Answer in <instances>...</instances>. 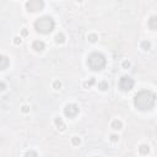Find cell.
<instances>
[{
  "instance_id": "9a60e30c",
  "label": "cell",
  "mask_w": 157,
  "mask_h": 157,
  "mask_svg": "<svg viewBox=\"0 0 157 157\" xmlns=\"http://www.w3.org/2000/svg\"><path fill=\"white\" fill-rule=\"evenodd\" d=\"M141 47H142L145 50L150 49V42H147V40H144V42L141 43Z\"/></svg>"
},
{
  "instance_id": "e0dca14e",
  "label": "cell",
  "mask_w": 157,
  "mask_h": 157,
  "mask_svg": "<svg viewBox=\"0 0 157 157\" xmlns=\"http://www.w3.org/2000/svg\"><path fill=\"white\" fill-rule=\"evenodd\" d=\"M89 40H90V42H96L97 36H96V34H89Z\"/></svg>"
},
{
  "instance_id": "8fae6325",
  "label": "cell",
  "mask_w": 157,
  "mask_h": 157,
  "mask_svg": "<svg viewBox=\"0 0 157 157\" xmlns=\"http://www.w3.org/2000/svg\"><path fill=\"white\" fill-rule=\"evenodd\" d=\"M139 151H140V154H142V155H147L150 152V149L147 145H141V146L139 147Z\"/></svg>"
},
{
  "instance_id": "7a4b0ae2",
  "label": "cell",
  "mask_w": 157,
  "mask_h": 157,
  "mask_svg": "<svg viewBox=\"0 0 157 157\" xmlns=\"http://www.w3.org/2000/svg\"><path fill=\"white\" fill-rule=\"evenodd\" d=\"M54 26H55L54 20L49 16H43L34 22V28H36V31L39 33H43V34L50 33L54 30Z\"/></svg>"
},
{
  "instance_id": "d4e9b609",
  "label": "cell",
  "mask_w": 157,
  "mask_h": 157,
  "mask_svg": "<svg viewBox=\"0 0 157 157\" xmlns=\"http://www.w3.org/2000/svg\"><path fill=\"white\" fill-rule=\"evenodd\" d=\"M22 110H24V112H28V107H22Z\"/></svg>"
},
{
  "instance_id": "30bf717a",
  "label": "cell",
  "mask_w": 157,
  "mask_h": 157,
  "mask_svg": "<svg viewBox=\"0 0 157 157\" xmlns=\"http://www.w3.org/2000/svg\"><path fill=\"white\" fill-rule=\"evenodd\" d=\"M54 123H55V125H57L58 128H59V129H60V130H64V129H65V124H64V123H63V120H61L60 118H55V120H54Z\"/></svg>"
},
{
  "instance_id": "4fadbf2b",
  "label": "cell",
  "mask_w": 157,
  "mask_h": 157,
  "mask_svg": "<svg viewBox=\"0 0 157 157\" xmlns=\"http://www.w3.org/2000/svg\"><path fill=\"white\" fill-rule=\"evenodd\" d=\"M64 40H65V37H64V34L59 33L55 36V42L57 43H64Z\"/></svg>"
},
{
  "instance_id": "2e32d148",
  "label": "cell",
  "mask_w": 157,
  "mask_h": 157,
  "mask_svg": "<svg viewBox=\"0 0 157 157\" xmlns=\"http://www.w3.org/2000/svg\"><path fill=\"white\" fill-rule=\"evenodd\" d=\"M25 157H38V155L34 151H28V152H26Z\"/></svg>"
},
{
  "instance_id": "5bb4252c",
  "label": "cell",
  "mask_w": 157,
  "mask_h": 157,
  "mask_svg": "<svg viewBox=\"0 0 157 157\" xmlns=\"http://www.w3.org/2000/svg\"><path fill=\"white\" fill-rule=\"evenodd\" d=\"M98 89H101L102 91L107 90V89H108V84L106 82V81H102V82H100V84H98Z\"/></svg>"
},
{
  "instance_id": "ffe728a7",
  "label": "cell",
  "mask_w": 157,
  "mask_h": 157,
  "mask_svg": "<svg viewBox=\"0 0 157 157\" xmlns=\"http://www.w3.org/2000/svg\"><path fill=\"white\" fill-rule=\"evenodd\" d=\"M94 84H95V79H91L90 82H86V86H91V85H94Z\"/></svg>"
},
{
  "instance_id": "ba28073f",
  "label": "cell",
  "mask_w": 157,
  "mask_h": 157,
  "mask_svg": "<svg viewBox=\"0 0 157 157\" xmlns=\"http://www.w3.org/2000/svg\"><path fill=\"white\" fill-rule=\"evenodd\" d=\"M32 47H33V49L36 52H42L45 45H44V43L42 42V40H34L33 44H32Z\"/></svg>"
},
{
  "instance_id": "d6986e66",
  "label": "cell",
  "mask_w": 157,
  "mask_h": 157,
  "mask_svg": "<svg viewBox=\"0 0 157 157\" xmlns=\"http://www.w3.org/2000/svg\"><path fill=\"white\" fill-rule=\"evenodd\" d=\"M73 144H74V145L80 144V139H79V137H74V139H73Z\"/></svg>"
},
{
  "instance_id": "277c9868",
  "label": "cell",
  "mask_w": 157,
  "mask_h": 157,
  "mask_svg": "<svg viewBox=\"0 0 157 157\" xmlns=\"http://www.w3.org/2000/svg\"><path fill=\"white\" fill-rule=\"evenodd\" d=\"M44 8V3L42 0H30L26 3V9L31 13H36V11H40Z\"/></svg>"
},
{
  "instance_id": "ac0fdd59",
  "label": "cell",
  "mask_w": 157,
  "mask_h": 157,
  "mask_svg": "<svg viewBox=\"0 0 157 157\" xmlns=\"http://www.w3.org/2000/svg\"><path fill=\"white\" fill-rule=\"evenodd\" d=\"M60 86H61V84L59 82V81H55V82H54V89L59 90V89H60Z\"/></svg>"
},
{
  "instance_id": "6da1fadb",
  "label": "cell",
  "mask_w": 157,
  "mask_h": 157,
  "mask_svg": "<svg viewBox=\"0 0 157 157\" xmlns=\"http://www.w3.org/2000/svg\"><path fill=\"white\" fill-rule=\"evenodd\" d=\"M156 95L152 91H140L134 97V104L139 110H150L155 106Z\"/></svg>"
},
{
  "instance_id": "8992f818",
  "label": "cell",
  "mask_w": 157,
  "mask_h": 157,
  "mask_svg": "<svg viewBox=\"0 0 157 157\" xmlns=\"http://www.w3.org/2000/svg\"><path fill=\"white\" fill-rule=\"evenodd\" d=\"M64 113H65L66 117L73 118L79 113V107L76 104H68V106L64 108Z\"/></svg>"
},
{
  "instance_id": "52a82bcc",
  "label": "cell",
  "mask_w": 157,
  "mask_h": 157,
  "mask_svg": "<svg viewBox=\"0 0 157 157\" xmlns=\"http://www.w3.org/2000/svg\"><path fill=\"white\" fill-rule=\"evenodd\" d=\"M9 66V58L5 55H0V70H5Z\"/></svg>"
},
{
  "instance_id": "9c48e42d",
  "label": "cell",
  "mask_w": 157,
  "mask_h": 157,
  "mask_svg": "<svg viewBox=\"0 0 157 157\" xmlns=\"http://www.w3.org/2000/svg\"><path fill=\"white\" fill-rule=\"evenodd\" d=\"M149 26H150V28H151L152 31H156V30H157V17H156V16H152V17L150 19Z\"/></svg>"
},
{
  "instance_id": "603a6c76",
  "label": "cell",
  "mask_w": 157,
  "mask_h": 157,
  "mask_svg": "<svg viewBox=\"0 0 157 157\" xmlns=\"http://www.w3.org/2000/svg\"><path fill=\"white\" fill-rule=\"evenodd\" d=\"M110 137H112V140H113V141H117V140H118V136H117V135H112Z\"/></svg>"
},
{
  "instance_id": "7402d4cb",
  "label": "cell",
  "mask_w": 157,
  "mask_h": 157,
  "mask_svg": "<svg viewBox=\"0 0 157 157\" xmlns=\"http://www.w3.org/2000/svg\"><path fill=\"white\" fill-rule=\"evenodd\" d=\"M0 90H1V91L5 90V84L4 82H0Z\"/></svg>"
},
{
  "instance_id": "3957f363",
  "label": "cell",
  "mask_w": 157,
  "mask_h": 157,
  "mask_svg": "<svg viewBox=\"0 0 157 157\" xmlns=\"http://www.w3.org/2000/svg\"><path fill=\"white\" fill-rule=\"evenodd\" d=\"M87 65L90 66V69L95 71L102 70V69L106 66V57H104L102 53H92L89 55V59H87Z\"/></svg>"
},
{
  "instance_id": "5b68a950",
  "label": "cell",
  "mask_w": 157,
  "mask_h": 157,
  "mask_svg": "<svg viewBox=\"0 0 157 157\" xmlns=\"http://www.w3.org/2000/svg\"><path fill=\"white\" fill-rule=\"evenodd\" d=\"M134 87V80L129 76H123L119 80V89L121 91H130Z\"/></svg>"
},
{
  "instance_id": "cb8c5ba5",
  "label": "cell",
  "mask_w": 157,
  "mask_h": 157,
  "mask_svg": "<svg viewBox=\"0 0 157 157\" xmlns=\"http://www.w3.org/2000/svg\"><path fill=\"white\" fill-rule=\"evenodd\" d=\"M123 65H124V68H129V65H130V64L128 63V61H124V64H123Z\"/></svg>"
},
{
  "instance_id": "7c38bea8",
  "label": "cell",
  "mask_w": 157,
  "mask_h": 157,
  "mask_svg": "<svg viewBox=\"0 0 157 157\" xmlns=\"http://www.w3.org/2000/svg\"><path fill=\"white\" fill-rule=\"evenodd\" d=\"M112 128H113V129H115V130L121 129V121H119V120H114L113 123H112Z\"/></svg>"
},
{
  "instance_id": "44dd1931",
  "label": "cell",
  "mask_w": 157,
  "mask_h": 157,
  "mask_svg": "<svg viewBox=\"0 0 157 157\" xmlns=\"http://www.w3.org/2000/svg\"><path fill=\"white\" fill-rule=\"evenodd\" d=\"M14 42H15L16 44H20V43H21V39H20L19 37H16V38H15V40H14Z\"/></svg>"
}]
</instances>
